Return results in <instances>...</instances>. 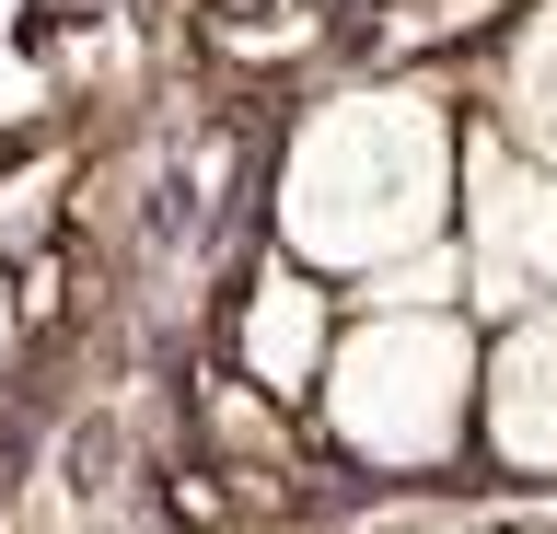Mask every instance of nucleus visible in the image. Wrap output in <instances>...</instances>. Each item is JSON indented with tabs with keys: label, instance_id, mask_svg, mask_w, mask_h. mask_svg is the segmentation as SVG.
I'll return each instance as SVG.
<instances>
[{
	"label": "nucleus",
	"instance_id": "5",
	"mask_svg": "<svg viewBox=\"0 0 557 534\" xmlns=\"http://www.w3.org/2000/svg\"><path fill=\"white\" fill-rule=\"evenodd\" d=\"M476 128H499L522 163H546V175H557V0H522L511 24L487 36Z\"/></svg>",
	"mask_w": 557,
	"mask_h": 534
},
{
	"label": "nucleus",
	"instance_id": "7",
	"mask_svg": "<svg viewBox=\"0 0 557 534\" xmlns=\"http://www.w3.org/2000/svg\"><path fill=\"white\" fill-rule=\"evenodd\" d=\"M313 12H325V24H348V12H360V0H313Z\"/></svg>",
	"mask_w": 557,
	"mask_h": 534
},
{
	"label": "nucleus",
	"instance_id": "1",
	"mask_svg": "<svg viewBox=\"0 0 557 534\" xmlns=\"http://www.w3.org/2000/svg\"><path fill=\"white\" fill-rule=\"evenodd\" d=\"M465 128H476V105L430 71L313 82L268 128L256 233L278 256H302L313 280L372 290L383 268L453 245V221H465Z\"/></svg>",
	"mask_w": 557,
	"mask_h": 534
},
{
	"label": "nucleus",
	"instance_id": "6",
	"mask_svg": "<svg viewBox=\"0 0 557 534\" xmlns=\"http://www.w3.org/2000/svg\"><path fill=\"white\" fill-rule=\"evenodd\" d=\"M24 302H12V256H0V384H12V372H24Z\"/></svg>",
	"mask_w": 557,
	"mask_h": 534
},
{
	"label": "nucleus",
	"instance_id": "3",
	"mask_svg": "<svg viewBox=\"0 0 557 534\" xmlns=\"http://www.w3.org/2000/svg\"><path fill=\"white\" fill-rule=\"evenodd\" d=\"M348 337V290L337 280H313L302 256H278L268 233L233 256V280H221V302H209V337L198 349L233 372V384H256L268 407H290L302 419L313 384H325V360H337Z\"/></svg>",
	"mask_w": 557,
	"mask_h": 534
},
{
	"label": "nucleus",
	"instance_id": "4",
	"mask_svg": "<svg viewBox=\"0 0 557 534\" xmlns=\"http://www.w3.org/2000/svg\"><path fill=\"white\" fill-rule=\"evenodd\" d=\"M476 476H487V488H522V499H557V302L487 325Z\"/></svg>",
	"mask_w": 557,
	"mask_h": 534
},
{
	"label": "nucleus",
	"instance_id": "2",
	"mask_svg": "<svg viewBox=\"0 0 557 534\" xmlns=\"http://www.w3.org/2000/svg\"><path fill=\"white\" fill-rule=\"evenodd\" d=\"M476 384H487V325L476 314H383L348 302V337L313 384L302 430L337 464V488H465L476 476Z\"/></svg>",
	"mask_w": 557,
	"mask_h": 534
}]
</instances>
